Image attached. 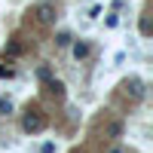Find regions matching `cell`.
<instances>
[{"mask_svg": "<svg viewBox=\"0 0 153 153\" xmlns=\"http://www.w3.org/2000/svg\"><path fill=\"white\" fill-rule=\"evenodd\" d=\"M43 126H46V120L37 117V113H28V117L22 120V129H25V132H40Z\"/></svg>", "mask_w": 153, "mask_h": 153, "instance_id": "obj_1", "label": "cell"}, {"mask_svg": "<svg viewBox=\"0 0 153 153\" xmlns=\"http://www.w3.org/2000/svg\"><path fill=\"white\" fill-rule=\"evenodd\" d=\"M37 19H40L43 25H52L55 22V9L49 6V3H40V6H37Z\"/></svg>", "mask_w": 153, "mask_h": 153, "instance_id": "obj_2", "label": "cell"}, {"mask_svg": "<svg viewBox=\"0 0 153 153\" xmlns=\"http://www.w3.org/2000/svg\"><path fill=\"white\" fill-rule=\"evenodd\" d=\"M74 55H76V58H86V55H89V43H76V46H74Z\"/></svg>", "mask_w": 153, "mask_h": 153, "instance_id": "obj_3", "label": "cell"}, {"mask_svg": "<svg viewBox=\"0 0 153 153\" xmlns=\"http://www.w3.org/2000/svg\"><path fill=\"white\" fill-rule=\"evenodd\" d=\"M110 135H113V138H120V135H123V126H120V123H113V126H110Z\"/></svg>", "mask_w": 153, "mask_h": 153, "instance_id": "obj_4", "label": "cell"}, {"mask_svg": "<svg viewBox=\"0 0 153 153\" xmlns=\"http://www.w3.org/2000/svg\"><path fill=\"white\" fill-rule=\"evenodd\" d=\"M71 43V34H58V46H68Z\"/></svg>", "mask_w": 153, "mask_h": 153, "instance_id": "obj_5", "label": "cell"}, {"mask_svg": "<svg viewBox=\"0 0 153 153\" xmlns=\"http://www.w3.org/2000/svg\"><path fill=\"white\" fill-rule=\"evenodd\" d=\"M12 110V104H9V101H0V113H9Z\"/></svg>", "mask_w": 153, "mask_h": 153, "instance_id": "obj_6", "label": "cell"}, {"mask_svg": "<svg viewBox=\"0 0 153 153\" xmlns=\"http://www.w3.org/2000/svg\"><path fill=\"white\" fill-rule=\"evenodd\" d=\"M113 153H123V150H113Z\"/></svg>", "mask_w": 153, "mask_h": 153, "instance_id": "obj_7", "label": "cell"}]
</instances>
